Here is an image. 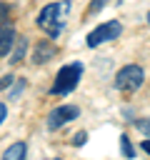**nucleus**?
Returning <instances> with one entry per match:
<instances>
[{
    "mask_svg": "<svg viewBox=\"0 0 150 160\" xmlns=\"http://www.w3.org/2000/svg\"><path fill=\"white\" fill-rule=\"evenodd\" d=\"M8 18H10V5L0 2V22H2V20H8Z\"/></svg>",
    "mask_w": 150,
    "mask_h": 160,
    "instance_id": "ddd939ff",
    "label": "nucleus"
},
{
    "mask_svg": "<svg viewBox=\"0 0 150 160\" xmlns=\"http://www.w3.org/2000/svg\"><path fill=\"white\" fill-rule=\"evenodd\" d=\"M12 82H15V78H12V75H2V78H0V90H5V88H10Z\"/></svg>",
    "mask_w": 150,
    "mask_h": 160,
    "instance_id": "f8f14e48",
    "label": "nucleus"
},
{
    "mask_svg": "<svg viewBox=\"0 0 150 160\" xmlns=\"http://www.w3.org/2000/svg\"><path fill=\"white\" fill-rule=\"evenodd\" d=\"M142 150L150 155V138H148V140H142Z\"/></svg>",
    "mask_w": 150,
    "mask_h": 160,
    "instance_id": "f3484780",
    "label": "nucleus"
},
{
    "mask_svg": "<svg viewBox=\"0 0 150 160\" xmlns=\"http://www.w3.org/2000/svg\"><path fill=\"white\" fill-rule=\"evenodd\" d=\"M78 115H80V108H75V105H60V108H55L48 115V128L50 130H58V128L68 125L70 120H75Z\"/></svg>",
    "mask_w": 150,
    "mask_h": 160,
    "instance_id": "39448f33",
    "label": "nucleus"
},
{
    "mask_svg": "<svg viewBox=\"0 0 150 160\" xmlns=\"http://www.w3.org/2000/svg\"><path fill=\"white\" fill-rule=\"evenodd\" d=\"M120 148H122V155H125V158H135V150H132L128 135H120Z\"/></svg>",
    "mask_w": 150,
    "mask_h": 160,
    "instance_id": "9d476101",
    "label": "nucleus"
},
{
    "mask_svg": "<svg viewBox=\"0 0 150 160\" xmlns=\"http://www.w3.org/2000/svg\"><path fill=\"white\" fill-rule=\"evenodd\" d=\"M12 42H15V30L10 25H2L0 28V58L12 48Z\"/></svg>",
    "mask_w": 150,
    "mask_h": 160,
    "instance_id": "0eeeda50",
    "label": "nucleus"
},
{
    "mask_svg": "<svg viewBox=\"0 0 150 160\" xmlns=\"http://www.w3.org/2000/svg\"><path fill=\"white\" fill-rule=\"evenodd\" d=\"M25 52H28V40H25V38H20V40H18V48H15L12 58H10V62H20V60L25 58Z\"/></svg>",
    "mask_w": 150,
    "mask_h": 160,
    "instance_id": "1a4fd4ad",
    "label": "nucleus"
},
{
    "mask_svg": "<svg viewBox=\"0 0 150 160\" xmlns=\"http://www.w3.org/2000/svg\"><path fill=\"white\" fill-rule=\"evenodd\" d=\"M5 118H8V108H5V102H0V125H2Z\"/></svg>",
    "mask_w": 150,
    "mask_h": 160,
    "instance_id": "dca6fc26",
    "label": "nucleus"
},
{
    "mask_svg": "<svg viewBox=\"0 0 150 160\" xmlns=\"http://www.w3.org/2000/svg\"><path fill=\"white\" fill-rule=\"evenodd\" d=\"M55 55V45L52 42H48V40H40V45L35 48V55H32V62H48L50 58Z\"/></svg>",
    "mask_w": 150,
    "mask_h": 160,
    "instance_id": "423d86ee",
    "label": "nucleus"
},
{
    "mask_svg": "<svg viewBox=\"0 0 150 160\" xmlns=\"http://www.w3.org/2000/svg\"><path fill=\"white\" fill-rule=\"evenodd\" d=\"M68 12H70V0H60V2H50L40 10L38 15V28L45 30L50 38H58L65 30L68 22Z\"/></svg>",
    "mask_w": 150,
    "mask_h": 160,
    "instance_id": "f257e3e1",
    "label": "nucleus"
},
{
    "mask_svg": "<svg viewBox=\"0 0 150 160\" xmlns=\"http://www.w3.org/2000/svg\"><path fill=\"white\" fill-rule=\"evenodd\" d=\"M122 32V25L118 20H108L102 25H98L90 35H88V48H98L100 42H108V40H115L118 35Z\"/></svg>",
    "mask_w": 150,
    "mask_h": 160,
    "instance_id": "20e7f679",
    "label": "nucleus"
},
{
    "mask_svg": "<svg viewBox=\"0 0 150 160\" xmlns=\"http://www.w3.org/2000/svg\"><path fill=\"white\" fill-rule=\"evenodd\" d=\"M105 2H108V0H92V2H90V12H98L100 8H105Z\"/></svg>",
    "mask_w": 150,
    "mask_h": 160,
    "instance_id": "4468645a",
    "label": "nucleus"
},
{
    "mask_svg": "<svg viewBox=\"0 0 150 160\" xmlns=\"http://www.w3.org/2000/svg\"><path fill=\"white\" fill-rule=\"evenodd\" d=\"M25 152H28V145L20 140V142H12V145L2 152V160H22Z\"/></svg>",
    "mask_w": 150,
    "mask_h": 160,
    "instance_id": "6e6552de",
    "label": "nucleus"
},
{
    "mask_svg": "<svg viewBox=\"0 0 150 160\" xmlns=\"http://www.w3.org/2000/svg\"><path fill=\"white\" fill-rule=\"evenodd\" d=\"M135 128H138L140 132H145V135L150 138V120H135Z\"/></svg>",
    "mask_w": 150,
    "mask_h": 160,
    "instance_id": "9b49d317",
    "label": "nucleus"
},
{
    "mask_svg": "<svg viewBox=\"0 0 150 160\" xmlns=\"http://www.w3.org/2000/svg\"><path fill=\"white\" fill-rule=\"evenodd\" d=\"M148 25H150V12H148Z\"/></svg>",
    "mask_w": 150,
    "mask_h": 160,
    "instance_id": "a211bd4d",
    "label": "nucleus"
},
{
    "mask_svg": "<svg viewBox=\"0 0 150 160\" xmlns=\"http://www.w3.org/2000/svg\"><path fill=\"white\" fill-rule=\"evenodd\" d=\"M142 82H145V72H142L140 65H125V68H120L118 75H115V88H118V90H125V92L138 90Z\"/></svg>",
    "mask_w": 150,
    "mask_h": 160,
    "instance_id": "7ed1b4c3",
    "label": "nucleus"
},
{
    "mask_svg": "<svg viewBox=\"0 0 150 160\" xmlns=\"http://www.w3.org/2000/svg\"><path fill=\"white\" fill-rule=\"evenodd\" d=\"M85 138H88V132H78L72 138V145H85Z\"/></svg>",
    "mask_w": 150,
    "mask_h": 160,
    "instance_id": "2eb2a0df",
    "label": "nucleus"
},
{
    "mask_svg": "<svg viewBox=\"0 0 150 160\" xmlns=\"http://www.w3.org/2000/svg\"><path fill=\"white\" fill-rule=\"evenodd\" d=\"M80 75H82V62H70V65H62L55 75V82H52V95H68L78 88L80 82Z\"/></svg>",
    "mask_w": 150,
    "mask_h": 160,
    "instance_id": "f03ea898",
    "label": "nucleus"
}]
</instances>
